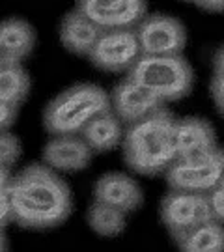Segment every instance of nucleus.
<instances>
[{"instance_id": "1", "label": "nucleus", "mask_w": 224, "mask_h": 252, "mask_svg": "<svg viewBox=\"0 0 224 252\" xmlns=\"http://www.w3.org/2000/svg\"><path fill=\"white\" fill-rule=\"evenodd\" d=\"M11 222L27 230H51L71 215L67 183L47 164H30L11 178L8 187Z\"/></svg>"}, {"instance_id": "2", "label": "nucleus", "mask_w": 224, "mask_h": 252, "mask_svg": "<svg viewBox=\"0 0 224 252\" xmlns=\"http://www.w3.org/2000/svg\"><path fill=\"white\" fill-rule=\"evenodd\" d=\"M174 120L162 107L144 120L126 127L124 159L127 166L142 176H159L176 161Z\"/></svg>"}, {"instance_id": "3", "label": "nucleus", "mask_w": 224, "mask_h": 252, "mask_svg": "<svg viewBox=\"0 0 224 252\" xmlns=\"http://www.w3.org/2000/svg\"><path fill=\"white\" fill-rule=\"evenodd\" d=\"M110 108V95L96 84H75L54 97L43 112L51 135H79L92 118Z\"/></svg>"}, {"instance_id": "4", "label": "nucleus", "mask_w": 224, "mask_h": 252, "mask_svg": "<svg viewBox=\"0 0 224 252\" xmlns=\"http://www.w3.org/2000/svg\"><path fill=\"white\" fill-rule=\"evenodd\" d=\"M127 77L142 84L164 105L183 99L191 94L194 84V71L181 54H142L127 71Z\"/></svg>"}, {"instance_id": "5", "label": "nucleus", "mask_w": 224, "mask_h": 252, "mask_svg": "<svg viewBox=\"0 0 224 252\" xmlns=\"http://www.w3.org/2000/svg\"><path fill=\"white\" fill-rule=\"evenodd\" d=\"M223 176L224 150L221 148L191 159H176L164 172V178L170 189L191 190L202 194H209L219 185Z\"/></svg>"}, {"instance_id": "6", "label": "nucleus", "mask_w": 224, "mask_h": 252, "mask_svg": "<svg viewBox=\"0 0 224 252\" xmlns=\"http://www.w3.org/2000/svg\"><path fill=\"white\" fill-rule=\"evenodd\" d=\"M211 219L215 217L209 196L202 192L170 189L161 202V220L174 239Z\"/></svg>"}, {"instance_id": "7", "label": "nucleus", "mask_w": 224, "mask_h": 252, "mask_svg": "<svg viewBox=\"0 0 224 252\" xmlns=\"http://www.w3.org/2000/svg\"><path fill=\"white\" fill-rule=\"evenodd\" d=\"M142 56L134 28L103 30L88 54L90 62L107 73H127Z\"/></svg>"}, {"instance_id": "8", "label": "nucleus", "mask_w": 224, "mask_h": 252, "mask_svg": "<svg viewBox=\"0 0 224 252\" xmlns=\"http://www.w3.org/2000/svg\"><path fill=\"white\" fill-rule=\"evenodd\" d=\"M140 53L150 56L181 54L187 43L185 27L172 15L152 13L134 27Z\"/></svg>"}, {"instance_id": "9", "label": "nucleus", "mask_w": 224, "mask_h": 252, "mask_svg": "<svg viewBox=\"0 0 224 252\" xmlns=\"http://www.w3.org/2000/svg\"><path fill=\"white\" fill-rule=\"evenodd\" d=\"M77 9L103 30L134 28L148 15L146 0H77Z\"/></svg>"}, {"instance_id": "10", "label": "nucleus", "mask_w": 224, "mask_h": 252, "mask_svg": "<svg viewBox=\"0 0 224 252\" xmlns=\"http://www.w3.org/2000/svg\"><path fill=\"white\" fill-rule=\"evenodd\" d=\"M162 107L164 103H161L152 92L146 90L131 77H126L120 84H116L110 94V110L126 127L140 122Z\"/></svg>"}, {"instance_id": "11", "label": "nucleus", "mask_w": 224, "mask_h": 252, "mask_svg": "<svg viewBox=\"0 0 224 252\" xmlns=\"http://www.w3.org/2000/svg\"><path fill=\"white\" fill-rule=\"evenodd\" d=\"M94 152L81 135H54L43 148V162L56 172L84 170Z\"/></svg>"}, {"instance_id": "12", "label": "nucleus", "mask_w": 224, "mask_h": 252, "mask_svg": "<svg viewBox=\"0 0 224 252\" xmlns=\"http://www.w3.org/2000/svg\"><path fill=\"white\" fill-rule=\"evenodd\" d=\"M174 148L176 159H191L217 150L213 126L202 118L174 120Z\"/></svg>"}, {"instance_id": "13", "label": "nucleus", "mask_w": 224, "mask_h": 252, "mask_svg": "<svg viewBox=\"0 0 224 252\" xmlns=\"http://www.w3.org/2000/svg\"><path fill=\"white\" fill-rule=\"evenodd\" d=\"M36 47V32L32 25L19 17L0 23V67L23 65Z\"/></svg>"}, {"instance_id": "14", "label": "nucleus", "mask_w": 224, "mask_h": 252, "mask_svg": "<svg viewBox=\"0 0 224 252\" xmlns=\"http://www.w3.org/2000/svg\"><path fill=\"white\" fill-rule=\"evenodd\" d=\"M94 198L97 202L118 207L124 213H133L142 206L144 194L140 185L131 176L110 172L97 180L94 187Z\"/></svg>"}, {"instance_id": "15", "label": "nucleus", "mask_w": 224, "mask_h": 252, "mask_svg": "<svg viewBox=\"0 0 224 252\" xmlns=\"http://www.w3.org/2000/svg\"><path fill=\"white\" fill-rule=\"evenodd\" d=\"M103 28L88 19L81 9H71L60 23V41L73 54L88 56L97 43Z\"/></svg>"}, {"instance_id": "16", "label": "nucleus", "mask_w": 224, "mask_h": 252, "mask_svg": "<svg viewBox=\"0 0 224 252\" xmlns=\"http://www.w3.org/2000/svg\"><path fill=\"white\" fill-rule=\"evenodd\" d=\"M124 127L126 126L120 122V118L108 108L96 118H92L79 135L84 138V142L94 153H107L122 144L126 133Z\"/></svg>"}, {"instance_id": "17", "label": "nucleus", "mask_w": 224, "mask_h": 252, "mask_svg": "<svg viewBox=\"0 0 224 252\" xmlns=\"http://www.w3.org/2000/svg\"><path fill=\"white\" fill-rule=\"evenodd\" d=\"M179 251L185 252H223L224 251V224L217 219L198 224L183 235L174 239Z\"/></svg>"}, {"instance_id": "18", "label": "nucleus", "mask_w": 224, "mask_h": 252, "mask_svg": "<svg viewBox=\"0 0 224 252\" xmlns=\"http://www.w3.org/2000/svg\"><path fill=\"white\" fill-rule=\"evenodd\" d=\"M30 75L23 65L0 67V101L21 107L30 94Z\"/></svg>"}, {"instance_id": "19", "label": "nucleus", "mask_w": 224, "mask_h": 252, "mask_svg": "<svg viewBox=\"0 0 224 252\" xmlns=\"http://www.w3.org/2000/svg\"><path fill=\"white\" fill-rule=\"evenodd\" d=\"M88 226L103 237H116L126 230L127 213L103 202H94L88 209Z\"/></svg>"}, {"instance_id": "20", "label": "nucleus", "mask_w": 224, "mask_h": 252, "mask_svg": "<svg viewBox=\"0 0 224 252\" xmlns=\"http://www.w3.org/2000/svg\"><path fill=\"white\" fill-rule=\"evenodd\" d=\"M21 157V142L15 135L9 133V129H0V164L13 166Z\"/></svg>"}, {"instance_id": "21", "label": "nucleus", "mask_w": 224, "mask_h": 252, "mask_svg": "<svg viewBox=\"0 0 224 252\" xmlns=\"http://www.w3.org/2000/svg\"><path fill=\"white\" fill-rule=\"evenodd\" d=\"M207 196H209V204H211V209H213V217L219 222L224 224V176L221 178L219 185Z\"/></svg>"}, {"instance_id": "22", "label": "nucleus", "mask_w": 224, "mask_h": 252, "mask_svg": "<svg viewBox=\"0 0 224 252\" xmlns=\"http://www.w3.org/2000/svg\"><path fill=\"white\" fill-rule=\"evenodd\" d=\"M211 95L215 101V107L224 116V73H215L211 79Z\"/></svg>"}, {"instance_id": "23", "label": "nucleus", "mask_w": 224, "mask_h": 252, "mask_svg": "<svg viewBox=\"0 0 224 252\" xmlns=\"http://www.w3.org/2000/svg\"><path fill=\"white\" fill-rule=\"evenodd\" d=\"M17 122V107H11L0 101V129H11Z\"/></svg>"}, {"instance_id": "24", "label": "nucleus", "mask_w": 224, "mask_h": 252, "mask_svg": "<svg viewBox=\"0 0 224 252\" xmlns=\"http://www.w3.org/2000/svg\"><path fill=\"white\" fill-rule=\"evenodd\" d=\"M11 222V211H9L8 190H0V226H6Z\"/></svg>"}, {"instance_id": "25", "label": "nucleus", "mask_w": 224, "mask_h": 252, "mask_svg": "<svg viewBox=\"0 0 224 252\" xmlns=\"http://www.w3.org/2000/svg\"><path fill=\"white\" fill-rule=\"evenodd\" d=\"M192 4L207 11H224V0H192Z\"/></svg>"}, {"instance_id": "26", "label": "nucleus", "mask_w": 224, "mask_h": 252, "mask_svg": "<svg viewBox=\"0 0 224 252\" xmlns=\"http://www.w3.org/2000/svg\"><path fill=\"white\" fill-rule=\"evenodd\" d=\"M11 178H13V174L9 170V166L0 164V190H8L9 183H11Z\"/></svg>"}, {"instance_id": "27", "label": "nucleus", "mask_w": 224, "mask_h": 252, "mask_svg": "<svg viewBox=\"0 0 224 252\" xmlns=\"http://www.w3.org/2000/svg\"><path fill=\"white\" fill-rule=\"evenodd\" d=\"M213 65H215V73H224V45L217 51Z\"/></svg>"}, {"instance_id": "28", "label": "nucleus", "mask_w": 224, "mask_h": 252, "mask_svg": "<svg viewBox=\"0 0 224 252\" xmlns=\"http://www.w3.org/2000/svg\"><path fill=\"white\" fill-rule=\"evenodd\" d=\"M9 245H8V239H6V235H4V228L0 230V251H8Z\"/></svg>"}, {"instance_id": "29", "label": "nucleus", "mask_w": 224, "mask_h": 252, "mask_svg": "<svg viewBox=\"0 0 224 252\" xmlns=\"http://www.w3.org/2000/svg\"><path fill=\"white\" fill-rule=\"evenodd\" d=\"M185 2H192V0H185Z\"/></svg>"}]
</instances>
